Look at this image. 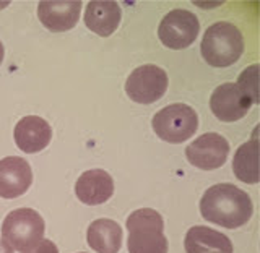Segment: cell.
I'll return each instance as SVG.
<instances>
[{
    "label": "cell",
    "mask_w": 260,
    "mask_h": 253,
    "mask_svg": "<svg viewBox=\"0 0 260 253\" xmlns=\"http://www.w3.org/2000/svg\"><path fill=\"white\" fill-rule=\"evenodd\" d=\"M32 184V172L26 161L8 156L0 161V197L12 200L28 192Z\"/></svg>",
    "instance_id": "obj_10"
},
{
    "label": "cell",
    "mask_w": 260,
    "mask_h": 253,
    "mask_svg": "<svg viewBox=\"0 0 260 253\" xmlns=\"http://www.w3.org/2000/svg\"><path fill=\"white\" fill-rule=\"evenodd\" d=\"M86 240L98 253H117L122 247V227L112 219H96L88 227Z\"/></svg>",
    "instance_id": "obj_16"
},
{
    "label": "cell",
    "mask_w": 260,
    "mask_h": 253,
    "mask_svg": "<svg viewBox=\"0 0 260 253\" xmlns=\"http://www.w3.org/2000/svg\"><path fill=\"white\" fill-rule=\"evenodd\" d=\"M238 88L246 94L252 104L258 102V65H250L249 68H246L238 80Z\"/></svg>",
    "instance_id": "obj_18"
},
{
    "label": "cell",
    "mask_w": 260,
    "mask_h": 253,
    "mask_svg": "<svg viewBox=\"0 0 260 253\" xmlns=\"http://www.w3.org/2000/svg\"><path fill=\"white\" fill-rule=\"evenodd\" d=\"M151 125L162 141L179 144L189 140L199 128V116L187 104H171L153 116Z\"/></svg>",
    "instance_id": "obj_4"
},
{
    "label": "cell",
    "mask_w": 260,
    "mask_h": 253,
    "mask_svg": "<svg viewBox=\"0 0 260 253\" xmlns=\"http://www.w3.org/2000/svg\"><path fill=\"white\" fill-rule=\"evenodd\" d=\"M80 10V0H44L38 5V16L49 31L62 32L75 28Z\"/></svg>",
    "instance_id": "obj_11"
},
{
    "label": "cell",
    "mask_w": 260,
    "mask_h": 253,
    "mask_svg": "<svg viewBox=\"0 0 260 253\" xmlns=\"http://www.w3.org/2000/svg\"><path fill=\"white\" fill-rule=\"evenodd\" d=\"M187 253H233V243L224 234L207 226H193L184 240Z\"/></svg>",
    "instance_id": "obj_15"
},
{
    "label": "cell",
    "mask_w": 260,
    "mask_h": 253,
    "mask_svg": "<svg viewBox=\"0 0 260 253\" xmlns=\"http://www.w3.org/2000/svg\"><path fill=\"white\" fill-rule=\"evenodd\" d=\"M75 195L85 205H101L114 195V180L103 169L86 170L75 184Z\"/></svg>",
    "instance_id": "obj_12"
},
{
    "label": "cell",
    "mask_w": 260,
    "mask_h": 253,
    "mask_svg": "<svg viewBox=\"0 0 260 253\" xmlns=\"http://www.w3.org/2000/svg\"><path fill=\"white\" fill-rule=\"evenodd\" d=\"M21 253H59V248H57L54 242L47 239H41L32 247H29L28 250H24Z\"/></svg>",
    "instance_id": "obj_19"
},
{
    "label": "cell",
    "mask_w": 260,
    "mask_h": 253,
    "mask_svg": "<svg viewBox=\"0 0 260 253\" xmlns=\"http://www.w3.org/2000/svg\"><path fill=\"white\" fill-rule=\"evenodd\" d=\"M199 31L200 21L197 16L184 8H176L161 20L158 38L162 46L173 49V51H181L195 43Z\"/></svg>",
    "instance_id": "obj_6"
},
{
    "label": "cell",
    "mask_w": 260,
    "mask_h": 253,
    "mask_svg": "<svg viewBox=\"0 0 260 253\" xmlns=\"http://www.w3.org/2000/svg\"><path fill=\"white\" fill-rule=\"evenodd\" d=\"M128 253H168L165 223L156 209L142 208L127 218Z\"/></svg>",
    "instance_id": "obj_2"
},
{
    "label": "cell",
    "mask_w": 260,
    "mask_h": 253,
    "mask_svg": "<svg viewBox=\"0 0 260 253\" xmlns=\"http://www.w3.org/2000/svg\"><path fill=\"white\" fill-rule=\"evenodd\" d=\"M230 154V143L219 133H203L185 148V156L192 166L202 170L221 167Z\"/></svg>",
    "instance_id": "obj_8"
},
{
    "label": "cell",
    "mask_w": 260,
    "mask_h": 253,
    "mask_svg": "<svg viewBox=\"0 0 260 253\" xmlns=\"http://www.w3.org/2000/svg\"><path fill=\"white\" fill-rule=\"evenodd\" d=\"M80 253H85V251H80Z\"/></svg>",
    "instance_id": "obj_22"
},
{
    "label": "cell",
    "mask_w": 260,
    "mask_h": 253,
    "mask_svg": "<svg viewBox=\"0 0 260 253\" xmlns=\"http://www.w3.org/2000/svg\"><path fill=\"white\" fill-rule=\"evenodd\" d=\"M200 213L208 223L226 229H238L250 219L254 206L249 195L236 185L216 184L203 193Z\"/></svg>",
    "instance_id": "obj_1"
},
{
    "label": "cell",
    "mask_w": 260,
    "mask_h": 253,
    "mask_svg": "<svg viewBox=\"0 0 260 253\" xmlns=\"http://www.w3.org/2000/svg\"><path fill=\"white\" fill-rule=\"evenodd\" d=\"M122 10L117 2L112 0H93L85 12V24L94 34L101 38L111 36L119 28Z\"/></svg>",
    "instance_id": "obj_14"
},
{
    "label": "cell",
    "mask_w": 260,
    "mask_h": 253,
    "mask_svg": "<svg viewBox=\"0 0 260 253\" xmlns=\"http://www.w3.org/2000/svg\"><path fill=\"white\" fill-rule=\"evenodd\" d=\"M200 52L211 67H230L241 59L244 52L242 32L228 21L211 24L203 34Z\"/></svg>",
    "instance_id": "obj_3"
},
{
    "label": "cell",
    "mask_w": 260,
    "mask_h": 253,
    "mask_svg": "<svg viewBox=\"0 0 260 253\" xmlns=\"http://www.w3.org/2000/svg\"><path fill=\"white\" fill-rule=\"evenodd\" d=\"M166 71L156 65H142L128 75L125 81V93L138 104H153L165 96L168 89Z\"/></svg>",
    "instance_id": "obj_7"
},
{
    "label": "cell",
    "mask_w": 260,
    "mask_h": 253,
    "mask_svg": "<svg viewBox=\"0 0 260 253\" xmlns=\"http://www.w3.org/2000/svg\"><path fill=\"white\" fill-rule=\"evenodd\" d=\"M4 54H5V51H4V44L0 43V65H2V60H4Z\"/></svg>",
    "instance_id": "obj_21"
},
{
    "label": "cell",
    "mask_w": 260,
    "mask_h": 253,
    "mask_svg": "<svg viewBox=\"0 0 260 253\" xmlns=\"http://www.w3.org/2000/svg\"><path fill=\"white\" fill-rule=\"evenodd\" d=\"M234 175L244 184L258 182V140L252 138L250 141L241 144L233 159Z\"/></svg>",
    "instance_id": "obj_17"
},
{
    "label": "cell",
    "mask_w": 260,
    "mask_h": 253,
    "mask_svg": "<svg viewBox=\"0 0 260 253\" xmlns=\"http://www.w3.org/2000/svg\"><path fill=\"white\" fill-rule=\"evenodd\" d=\"M0 253H15V251H13V248L2 239V240H0Z\"/></svg>",
    "instance_id": "obj_20"
},
{
    "label": "cell",
    "mask_w": 260,
    "mask_h": 253,
    "mask_svg": "<svg viewBox=\"0 0 260 253\" xmlns=\"http://www.w3.org/2000/svg\"><path fill=\"white\" fill-rule=\"evenodd\" d=\"M210 107L218 120L236 122L249 112L252 107V101L241 91L238 85L223 83L211 94Z\"/></svg>",
    "instance_id": "obj_9"
},
{
    "label": "cell",
    "mask_w": 260,
    "mask_h": 253,
    "mask_svg": "<svg viewBox=\"0 0 260 253\" xmlns=\"http://www.w3.org/2000/svg\"><path fill=\"white\" fill-rule=\"evenodd\" d=\"M52 140V128L44 119L26 116L15 125V143L28 154L43 151Z\"/></svg>",
    "instance_id": "obj_13"
},
{
    "label": "cell",
    "mask_w": 260,
    "mask_h": 253,
    "mask_svg": "<svg viewBox=\"0 0 260 253\" xmlns=\"http://www.w3.org/2000/svg\"><path fill=\"white\" fill-rule=\"evenodd\" d=\"M46 224L38 211L31 208H18L8 213L2 224V239L13 250L24 251L44 239Z\"/></svg>",
    "instance_id": "obj_5"
}]
</instances>
